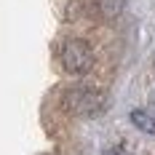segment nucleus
<instances>
[{
    "instance_id": "nucleus-3",
    "label": "nucleus",
    "mask_w": 155,
    "mask_h": 155,
    "mask_svg": "<svg viewBox=\"0 0 155 155\" xmlns=\"http://www.w3.org/2000/svg\"><path fill=\"white\" fill-rule=\"evenodd\" d=\"M131 123L144 134H155V112L150 110H131Z\"/></svg>"
},
{
    "instance_id": "nucleus-5",
    "label": "nucleus",
    "mask_w": 155,
    "mask_h": 155,
    "mask_svg": "<svg viewBox=\"0 0 155 155\" xmlns=\"http://www.w3.org/2000/svg\"><path fill=\"white\" fill-rule=\"evenodd\" d=\"M150 99H153V104H155V88H153V94H150Z\"/></svg>"
},
{
    "instance_id": "nucleus-4",
    "label": "nucleus",
    "mask_w": 155,
    "mask_h": 155,
    "mask_svg": "<svg viewBox=\"0 0 155 155\" xmlns=\"http://www.w3.org/2000/svg\"><path fill=\"white\" fill-rule=\"evenodd\" d=\"M107 155H131V153H126L123 147H115V150H110V153H107Z\"/></svg>"
},
{
    "instance_id": "nucleus-2",
    "label": "nucleus",
    "mask_w": 155,
    "mask_h": 155,
    "mask_svg": "<svg viewBox=\"0 0 155 155\" xmlns=\"http://www.w3.org/2000/svg\"><path fill=\"white\" fill-rule=\"evenodd\" d=\"M67 107L72 110V112H78V115L91 118V115H96L99 110L104 107V96H102L99 91H94V88L80 86V88L67 91Z\"/></svg>"
},
{
    "instance_id": "nucleus-1",
    "label": "nucleus",
    "mask_w": 155,
    "mask_h": 155,
    "mask_svg": "<svg viewBox=\"0 0 155 155\" xmlns=\"http://www.w3.org/2000/svg\"><path fill=\"white\" fill-rule=\"evenodd\" d=\"M62 64L67 72H72V75H80V72H86V70H91L94 64V51L91 46L86 43V40H67L62 48Z\"/></svg>"
}]
</instances>
